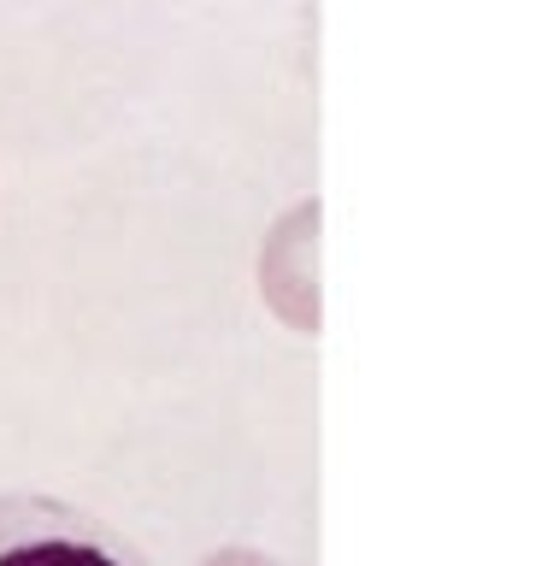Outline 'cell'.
Returning <instances> with one entry per match:
<instances>
[{"label":"cell","instance_id":"obj_1","mask_svg":"<svg viewBox=\"0 0 536 566\" xmlns=\"http://www.w3.org/2000/svg\"><path fill=\"white\" fill-rule=\"evenodd\" d=\"M0 566H154L141 548L65 495H0Z\"/></svg>","mask_w":536,"mask_h":566}]
</instances>
